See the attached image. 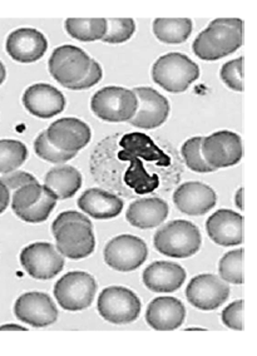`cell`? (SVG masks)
<instances>
[{"mask_svg": "<svg viewBox=\"0 0 257 356\" xmlns=\"http://www.w3.org/2000/svg\"><path fill=\"white\" fill-rule=\"evenodd\" d=\"M244 20L219 18L208 24L193 42L194 54L204 60H217L244 44Z\"/></svg>", "mask_w": 257, "mask_h": 356, "instance_id": "cell-1", "label": "cell"}, {"mask_svg": "<svg viewBox=\"0 0 257 356\" xmlns=\"http://www.w3.org/2000/svg\"><path fill=\"white\" fill-rule=\"evenodd\" d=\"M154 243L160 254L172 259H187L199 252L202 237L194 223L176 220L156 232Z\"/></svg>", "mask_w": 257, "mask_h": 356, "instance_id": "cell-2", "label": "cell"}, {"mask_svg": "<svg viewBox=\"0 0 257 356\" xmlns=\"http://www.w3.org/2000/svg\"><path fill=\"white\" fill-rule=\"evenodd\" d=\"M199 76V65L182 53L165 54L152 67L154 83L171 93L185 92Z\"/></svg>", "mask_w": 257, "mask_h": 356, "instance_id": "cell-3", "label": "cell"}, {"mask_svg": "<svg viewBox=\"0 0 257 356\" xmlns=\"http://www.w3.org/2000/svg\"><path fill=\"white\" fill-rule=\"evenodd\" d=\"M92 112L102 121L110 123L129 122L138 108L133 90L123 87H104L90 101Z\"/></svg>", "mask_w": 257, "mask_h": 356, "instance_id": "cell-4", "label": "cell"}, {"mask_svg": "<svg viewBox=\"0 0 257 356\" xmlns=\"http://www.w3.org/2000/svg\"><path fill=\"white\" fill-rule=\"evenodd\" d=\"M92 58L76 45H60L51 53L48 68L51 76L65 88H71L90 72Z\"/></svg>", "mask_w": 257, "mask_h": 356, "instance_id": "cell-5", "label": "cell"}, {"mask_svg": "<svg viewBox=\"0 0 257 356\" xmlns=\"http://www.w3.org/2000/svg\"><path fill=\"white\" fill-rule=\"evenodd\" d=\"M141 300L127 287L104 289L97 302L99 315L110 324H131L141 314Z\"/></svg>", "mask_w": 257, "mask_h": 356, "instance_id": "cell-6", "label": "cell"}, {"mask_svg": "<svg viewBox=\"0 0 257 356\" xmlns=\"http://www.w3.org/2000/svg\"><path fill=\"white\" fill-rule=\"evenodd\" d=\"M97 282L88 273L73 271L65 275L54 285V298L67 312L88 309L96 296Z\"/></svg>", "mask_w": 257, "mask_h": 356, "instance_id": "cell-7", "label": "cell"}, {"mask_svg": "<svg viewBox=\"0 0 257 356\" xmlns=\"http://www.w3.org/2000/svg\"><path fill=\"white\" fill-rule=\"evenodd\" d=\"M59 254L71 260H82L93 254L96 238L92 223L71 221L53 231Z\"/></svg>", "mask_w": 257, "mask_h": 356, "instance_id": "cell-8", "label": "cell"}, {"mask_svg": "<svg viewBox=\"0 0 257 356\" xmlns=\"http://www.w3.org/2000/svg\"><path fill=\"white\" fill-rule=\"evenodd\" d=\"M201 153L213 170L238 165L244 156L242 140L238 134L219 131L202 138Z\"/></svg>", "mask_w": 257, "mask_h": 356, "instance_id": "cell-9", "label": "cell"}, {"mask_svg": "<svg viewBox=\"0 0 257 356\" xmlns=\"http://www.w3.org/2000/svg\"><path fill=\"white\" fill-rule=\"evenodd\" d=\"M20 264L37 280H51L63 270L65 256L48 242H35L23 248Z\"/></svg>", "mask_w": 257, "mask_h": 356, "instance_id": "cell-10", "label": "cell"}, {"mask_svg": "<svg viewBox=\"0 0 257 356\" xmlns=\"http://www.w3.org/2000/svg\"><path fill=\"white\" fill-rule=\"evenodd\" d=\"M146 242L132 235L117 236L104 248V261L116 271H135L147 259Z\"/></svg>", "mask_w": 257, "mask_h": 356, "instance_id": "cell-11", "label": "cell"}, {"mask_svg": "<svg viewBox=\"0 0 257 356\" xmlns=\"http://www.w3.org/2000/svg\"><path fill=\"white\" fill-rule=\"evenodd\" d=\"M230 296V286L219 276L197 275L187 285L186 298L199 310L211 312L225 304Z\"/></svg>", "mask_w": 257, "mask_h": 356, "instance_id": "cell-12", "label": "cell"}, {"mask_svg": "<svg viewBox=\"0 0 257 356\" xmlns=\"http://www.w3.org/2000/svg\"><path fill=\"white\" fill-rule=\"evenodd\" d=\"M133 92L138 99V108L135 117L129 121L132 126L154 129L167 121L169 103L166 97L149 87H138Z\"/></svg>", "mask_w": 257, "mask_h": 356, "instance_id": "cell-13", "label": "cell"}, {"mask_svg": "<svg viewBox=\"0 0 257 356\" xmlns=\"http://www.w3.org/2000/svg\"><path fill=\"white\" fill-rule=\"evenodd\" d=\"M14 314L20 321L33 327H45L58 318L57 306L49 295L44 293H23L15 301Z\"/></svg>", "mask_w": 257, "mask_h": 356, "instance_id": "cell-14", "label": "cell"}, {"mask_svg": "<svg viewBox=\"0 0 257 356\" xmlns=\"http://www.w3.org/2000/svg\"><path fill=\"white\" fill-rule=\"evenodd\" d=\"M45 132L53 146L68 153L79 152L92 138L90 126L73 117L53 122Z\"/></svg>", "mask_w": 257, "mask_h": 356, "instance_id": "cell-15", "label": "cell"}, {"mask_svg": "<svg viewBox=\"0 0 257 356\" xmlns=\"http://www.w3.org/2000/svg\"><path fill=\"white\" fill-rule=\"evenodd\" d=\"M23 104L31 115L48 120L65 111V98L59 89L51 84L38 83L26 88L23 95Z\"/></svg>", "mask_w": 257, "mask_h": 356, "instance_id": "cell-16", "label": "cell"}, {"mask_svg": "<svg viewBox=\"0 0 257 356\" xmlns=\"http://www.w3.org/2000/svg\"><path fill=\"white\" fill-rule=\"evenodd\" d=\"M7 53L19 63H34L48 49L44 34L34 28H20L9 34L6 43Z\"/></svg>", "mask_w": 257, "mask_h": 356, "instance_id": "cell-17", "label": "cell"}, {"mask_svg": "<svg viewBox=\"0 0 257 356\" xmlns=\"http://www.w3.org/2000/svg\"><path fill=\"white\" fill-rule=\"evenodd\" d=\"M244 217L232 210L216 211L206 222L210 238L225 248L238 246L244 242Z\"/></svg>", "mask_w": 257, "mask_h": 356, "instance_id": "cell-18", "label": "cell"}, {"mask_svg": "<svg viewBox=\"0 0 257 356\" xmlns=\"http://www.w3.org/2000/svg\"><path fill=\"white\" fill-rule=\"evenodd\" d=\"M174 202L185 215L202 216L216 206L217 195L205 184L186 182L174 191Z\"/></svg>", "mask_w": 257, "mask_h": 356, "instance_id": "cell-19", "label": "cell"}, {"mask_svg": "<svg viewBox=\"0 0 257 356\" xmlns=\"http://www.w3.org/2000/svg\"><path fill=\"white\" fill-rule=\"evenodd\" d=\"M186 309L176 298H156L146 310V321L156 331H172L185 323Z\"/></svg>", "mask_w": 257, "mask_h": 356, "instance_id": "cell-20", "label": "cell"}, {"mask_svg": "<svg viewBox=\"0 0 257 356\" xmlns=\"http://www.w3.org/2000/svg\"><path fill=\"white\" fill-rule=\"evenodd\" d=\"M186 271L179 264L157 261L143 273V284L154 293H174L186 280Z\"/></svg>", "mask_w": 257, "mask_h": 356, "instance_id": "cell-21", "label": "cell"}, {"mask_svg": "<svg viewBox=\"0 0 257 356\" xmlns=\"http://www.w3.org/2000/svg\"><path fill=\"white\" fill-rule=\"evenodd\" d=\"M78 207L97 220H110L123 210L122 198L102 188H90L78 198Z\"/></svg>", "mask_w": 257, "mask_h": 356, "instance_id": "cell-22", "label": "cell"}, {"mask_svg": "<svg viewBox=\"0 0 257 356\" xmlns=\"http://www.w3.org/2000/svg\"><path fill=\"white\" fill-rule=\"evenodd\" d=\"M168 216V204L162 198H141L129 204L126 218L137 229H154Z\"/></svg>", "mask_w": 257, "mask_h": 356, "instance_id": "cell-23", "label": "cell"}, {"mask_svg": "<svg viewBox=\"0 0 257 356\" xmlns=\"http://www.w3.org/2000/svg\"><path fill=\"white\" fill-rule=\"evenodd\" d=\"M81 172L72 165H58L45 175L44 186L56 193L58 200L71 198L82 187Z\"/></svg>", "mask_w": 257, "mask_h": 356, "instance_id": "cell-24", "label": "cell"}, {"mask_svg": "<svg viewBox=\"0 0 257 356\" xmlns=\"http://www.w3.org/2000/svg\"><path fill=\"white\" fill-rule=\"evenodd\" d=\"M192 20L187 18L181 19H154V33L156 38L166 44H181L190 38L192 33Z\"/></svg>", "mask_w": 257, "mask_h": 356, "instance_id": "cell-25", "label": "cell"}, {"mask_svg": "<svg viewBox=\"0 0 257 356\" xmlns=\"http://www.w3.org/2000/svg\"><path fill=\"white\" fill-rule=\"evenodd\" d=\"M65 31L81 42L102 40L107 32V19H67Z\"/></svg>", "mask_w": 257, "mask_h": 356, "instance_id": "cell-26", "label": "cell"}, {"mask_svg": "<svg viewBox=\"0 0 257 356\" xmlns=\"http://www.w3.org/2000/svg\"><path fill=\"white\" fill-rule=\"evenodd\" d=\"M28 159L24 143L15 140H0V173L17 171Z\"/></svg>", "mask_w": 257, "mask_h": 356, "instance_id": "cell-27", "label": "cell"}, {"mask_svg": "<svg viewBox=\"0 0 257 356\" xmlns=\"http://www.w3.org/2000/svg\"><path fill=\"white\" fill-rule=\"evenodd\" d=\"M244 248H238L230 251L219 260V277L225 282L233 285H242L244 276Z\"/></svg>", "mask_w": 257, "mask_h": 356, "instance_id": "cell-28", "label": "cell"}, {"mask_svg": "<svg viewBox=\"0 0 257 356\" xmlns=\"http://www.w3.org/2000/svg\"><path fill=\"white\" fill-rule=\"evenodd\" d=\"M57 201H58V197L56 196V193L51 192L48 187L43 186V193L39 198L38 202L31 206L29 209L17 213V216L26 222H44L45 220L51 215V211L54 210Z\"/></svg>", "mask_w": 257, "mask_h": 356, "instance_id": "cell-29", "label": "cell"}, {"mask_svg": "<svg viewBox=\"0 0 257 356\" xmlns=\"http://www.w3.org/2000/svg\"><path fill=\"white\" fill-rule=\"evenodd\" d=\"M201 142H202L201 137H193V138L186 140L181 148L182 157L185 159L188 168L192 170L193 172H199V173L213 172L215 170L211 165H207V162L201 153Z\"/></svg>", "mask_w": 257, "mask_h": 356, "instance_id": "cell-30", "label": "cell"}, {"mask_svg": "<svg viewBox=\"0 0 257 356\" xmlns=\"http://www.w3.org/2000/svg\"><path fill=\"white\" fill-rule=\"evenodd\" d=\"M135 23L133 19H108L107 32L103 42L108 44H121L133 37Z\"/></svg>", "mask_w": 257, "mask_h": 356, "instance_id": "cell-31", "label": "cell"}, {"mask_svg": "<svg viewBox=\"0 0 257 356\" xmlns=\"http://www.w3.org/2000/svg\"><path fill=\"white\" fill-rule=\"evenodd\" d=\"M34 151L40 159L48 161L51 163H60V165L71 161L72 159H74L76 154H77V153L63 152L58 148H56L48 140L45 131L39 134L38 137L35 138Z\"/></svg>", "mask_w": 257, "mask_h": 356, "instance_id": "cell-32", "label": "cell"}, {"mask_svg": "<svg viewBox=\"0 0 257 356\" xmlns=\"http://www.w3.org/2000/svg\"><path fill=\"white\" fill-rule=\"evenodd\" d=\"M244 58L240 57L224 64V67L219 72L221 79L224 81L229 88L235 92H244Z\"/></svg>", "mask_w": 257, "mask_h": 356, "instance_id": "cell-33", "label": "cell"}, {"mask_svg": "<svg viewBox=\"0 0 257 356\" xmlns=\"http://www.w3.org/2000/svg\"><path fill=\"white\" fill-rule=\"evenodd\" d=\"M42 193H43V186L39 182L23 186L17 191H14L13 197H12V209L14 213L17 215L22 211L29 209L33 204H37Z\"/></svg>", "mask_w": 257, "mask_h": 356, "instance_id": "cell-34", "label": "cell"}, {"mask_svg": "<svg viewBox=\"0 0 257 356\" xmlns=\"http://www.w3.org/2000/svg\"><path fill=\"white\" fill-rule=\"evenodd\" d=\"M244 300L233 301L222 312V315H221L222 323L232 330L244 331Z\"/></svg>", "mask_w": 257, "mask_h": 356, "instance_id": "cell-35", "label": "cell"}, {"mask_svg": "<svg viewBox=\"0 0 257 356\" xmlns=\"http://www.w3.org/2000/svg\"><path fill=\"white\" fill-rule=\"evenodd\" d=\"M1 184L7 187L9 191H17L23 186L31 185V184H37L38 179L34 177L31 173L23 171H13L6 173L4 176L0 178Z\"/></svg>", "mask_w": 257, "mask_h": 356, "instance_id": "cell-36", "label": "cell"}, {"mask_svg": "<svg viewBox=\"0 0 257 356\" xmlns=\"http://www.w3.org/2000/svg\"><path fill=\"white\" fill-rule=\"evenodd\" d=\"M102 76L103 70L101 68V65L97 63L96 60H92L88 74L84 76L81 82L72 86L69 89H72V90H82V89L92 88L93 86H96L97 83H99V81L102 79Z\"/></svg>", "mask_w": 257, "mask_h": 356, "instance_id": "cell-37", "label": "cell"}, {"mask_svg": "<svg viewBox=\"0 0 257 356\" xmlns=\"http://www.w3.org/2000/svg\"><path fill=\"white\" fill-rule=\"evenodd\" d=\"M71 221H79V222H87L92 223L90 218L87 216H84L82 215L81 212H76V211H67V212H63V213H60L56 220H54V222L51 225V232L54 231V229H58L60 227L63 223L65 222H71Z\"/></svg>", "mask_w": 257, "mask_h": 356, "instance_id": "cell-38", "label": "cell"}, {"mask_svg": "<svg viewBox=\"0 0 257 356\" xmlns=\"http://www.w3.org/2000/svg\"><path fill=\"white\" fill-rule=\"evenodd\" d=\"M10 202V191L0 181V215L7 210Z\"/></svg>", "mask_w": 257, "mask_h": 356, "instance_id": "cell-39", "label": "cell"}, {"mask_svg": "<svg viewBox=\"0 0 257 356\" xmlns=\"http://www.w3.org/2000/svg\"><path fill=\"white\" fill-rule=\"evenodd\" d=\"M244 187H240L236 192V196H235V204L240 210H244Z\"/></svg>", "mask_w": 257, "mask_h": 356, "instance_id": "cell-40", "label": "cell"}, {"mask_svg": "<svg viewBox=\"0 0 257 356\" xmlns=\"http://www.w3.org/2000/svg\"><path fill=\"white\" fill-rule=\"evenodd\" d=\"M1 330H22L26 331L28 329H26L24 326H20V325L17 324H7V325H1L0 326V331Z\"/></svg>", "mask_w": 257, "mask_h": 356, "instance_id": "cell-41", "label": "cell"}, {"mask_svg": "<svg viewBox=\"0 0 257 356\" xmlns=\"http://www.w3.org/2000/svg\"><path fill=\"white\" fill-rule=\"evenodd\" d=\"M6 78H7V70H6L4 64L1 63V60H0V86L4 83Z\"/></svg>", "mask_w": 257, "mask_h": 356, "instance_id": "cell-42", "label": "cell"}]
</instances>
